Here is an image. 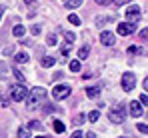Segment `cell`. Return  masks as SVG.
I'll list each match as a JSON object with an SVG mask.
<instances>
[{"label": "cell", "mask_w": 148, "mask_h": 138, "mask_svg": "<svg viewBox=\"0 0 148 138\" xmlns=\"http://www.w3.org/2000/svg\"><path fill=\"white\" fill-rule=\"evenodd\" d=\"M44 98H46V90H44L42 86H36V88L28 90V96H26V100H28V108H38L40 100H44Z\"/></svg>", "instance_id": "cell-1"}, {"label": "cell", "mask_w": 148, "mask_h": 138, "mask_svg": "<svg viewBox=\"0 0 148 138\" xmlns=\"http://www.w3.org/2000/svg\"><path fill=\"white\" fill-rule=\"evenodd\" d=\"M26 96H28V88H26L24 84L16 82V84L10 86V98L14 102H22V100H26Z\"/></svg>", "instance_id": "cell-2"}, {"label": "cell", "mask_w": 148, "mask_h": 138, "mask_svg": "<svg viewBox=\"0 0 148 138\" xmlns=\"http://www.w3.org/2000/svg\"><path fill=\"white\" fill-rule=\"evenodd\" d=\"M70 92H72V88L68 84H56L52 88V96H54V100H64L70 96Z\"/></svg>", "instance_id": "cell-3"}, {"label": "cell", "mask_w": 148, "mask_h": 138, "mask_svg": "<svg viewBox=\"0 0 148 138\" xmlns=\"http://www.w3.org/2000/svg\"><path fill=\"white\" fill-rule=\"evenodd\" d=\"M124 16H126V22L128 24H136L140 20V8H138V6H130V8L124 12Z\"/></svg>", "instance_id": "cell-4"}, {"label": "cell", "mask_w": 148, "mask_h": 138, "mask_svg": "<svg viewBox=\"0 0 148 138\" xmlns=\"http://www.w3.org/2000/svg\"><path fill=\"white\" fill-rule=\"evenodd\" d=\"M108 118H110V122H114V124H122L124 122V108H112L110 112H108Z\"/></svg>", "instance_id": "cell-5"}, {"label": "cell", "mask_w": 148, "mask_h": 138, "mask_svg": "<svg viewBox=\"0 0 148 138\" xmlns=\"http://www.w3.org/2000/svg\"><path fill=\"white\" fill-rule=\"evenodd\" d=\"M134 86H136V76L134 74H122V88L126 92H130V90H134Z\"/></svg>", "instance_id": "cell-6"}, {"label": "cell", "mask_w": 148, "mask_h": 138, "mask_svg": "<svg viewBox=\"0 0 148 138\" xmlns=\"http://www.w3.org/2000/svg\"><path fill=\"white\" fill-rule=\"evenodd\" d=\"M116 32H118L120 36H128V34L136 32V26H134V24H128V22H120L116 26Z\"/></svg>", "instance_id": "cell-7"}, {"label": "cell", "mask_w": 148, "mask_h": 138, "mask_svg": "<svg viewBox=\"0 0 148 138\" xmlns=\"http://www.w3.org/2000/svg\"><path fill=\"white\" fill-rule=\"evenodd\" d=\"M130 114L134 116V118H138V116H142V104L138 102V100H134V102H130Z\"/></svg>", "instance_id": "cell-8"}, {"label": "cell", "mask_w": 148, "mask_h": 138, "mask_svg": "<svg viewBox=\"0 0 148 138\" xmlns=\"http://www.w3.org/2000/svg\"><path fill=\"white\" fill-rule=\"evenodd\" d=\"M100 42L104 46H112L114 44V34H112V32H102V34H100Z\"/></svg>", "instance_id": "cell-9"}, {"label": "cell", "mask_w": 148, "mask_h": 138, "mask_svg": "<svg viewBox=\"0 0 148 138\" xmlns=\"http://www.w3.org/2000/svg\"><path fill=\"white\" fill-rule=\"evenodd\" d=\"M86 96H88V98L100 96V86H88V88H86Z\"/></svg>", "instance_id": "cell-10"}, {"label": "cell", "mask_w": 148, "mask_h": 138, "mask_svg": "<svg viewBox=\"0 0 148 138\" xmlns=\"http://www.w3.org/2000/svg\"><path fill=\"white\" fill-rule=\"evenodd\" d=\"M40 64H42L44 68H50V66L56 64V58H54V56H44V58L40 60Z\"/></svg>", "instance_id": "cell-11"}, {"label": "cell", "mask_w": 148, "mask_h": 138, "mask_svg": "<svg viewBox=\"0 0 148 138\" xmlns=\"http://www.w3.org/2000/svg\"><path fill=\"white\" fill-rule=\"evenodd\" d=\"M14 60H16L18 64H26V62H28V54H26V52H18V54L14 56Z\"/></svg>", "instance_id": "cell-12"}, {"label": "cell", "mask_w": 148, "mask_h": 138, "mask_svg": "<svg viewBox=\"0 0 148 138\" xmlns=\"http://www.w3.org/2000/svg\"><path fill=\"white\" fill-rule=\"evenodd\" d=\"M12 34H14L16 38H22V36H24V26H20V24L14 26V28H12Z\"/></svg>", "instance_id": "cell-13"}, {"label": "cell", "mask_w": 148, "mask_h": 138, "mask_svg": "<svg viewBox=\"0 0 148 138\" xmlns=\"http://www.w3.org/2000/svg\"><path fill=\"white\" fill-rule=\"evenodd\" d=\"M26 128H28V130H42V124H40L38 120H30Z\"/></svg>", "instance_id": "cell-14"}, {"label": "cell", "mask_w": 148, "mask_h": 138, "mask_svg": "<svg viewBox=\"0 0 148 138\" xmlns=\"http://www.w3.org/2000/svg\"><path fill=\"white\" fill-rule=\"evenodd\" d=\"M82 2H84V0H66L64 4H66V8H70V10H72V8H78Z\"/></svg>", "instance_id": "cell-15"}, {"label": "cell", "mask_w": 148, "mask_h": 138, "mask_svg": "<svg viewBox=\"0 0 148 138\" xmlns=\"http://www.w3.org/2000/svg\"><path fill=\"white\" fill-rule=\"evenodd\" d=\"M18 138H32L30 136V130H28L26 126H20V128H18Z\"/></svg>", "instance_id": "cell-16"}, {"label": "cell", "mask_w": 148, "mask_h": 138, "mask_svg": "<svg viewBox=\"0 0 148 138\" xmlns=\"http://www.w3.org/2000/svg\"><path fill=\"white\" fill-rule=\"evenodd\" d=\"M88 52H90V48H88V46H82V48L78 50V58H80V60L88 58Z\"/></svg>", "instance_id": "cell-17"}, {"label": "cell", "mask_w": 148, "mask_h": 138, "mask_svg": "<svg viewBox=\"0 0 148 138\" xmlns=\"http://www.w3.org/2000/svg\"><path fill=\"white\" fill-rule=\"evenodd\" d=\"M54 130L60 134V132H64V130H66V124H64V122H60V120H54Z\"/></svg>", "instance_id": "cell-18"}, {"label": "cell", "mask_w": 148, "mask_h": 138, "mask_svg": "<svg viewBox=\"0 0 148 138\" xmlns=\"http://www.w3.org/2000/svg\"><path fill=\"white\" fill-rule=\"evenodd\" d=\"M74 38H76V36H74V32H64V42H66L68 46L74 42Z\"/></svg>", "instance_id": "cell-19"}, {"label": "cell", "mask_w": 148, "mask_h": 138, "mask_svg": "<svg viewBox=\"0 0 148 138\" xmlns=\"http://www.w3.org/2000/svg\"><path fill=\"white\" fill-rule=\"evenodd\" d=\"M12 74L16 76V80H18L20 84H24V74H22V72H20L18 68H14V70H12Z\"/></svg>", "instance_id": "cell-20"}, {"label": "cell", "mask_w": 148, "mask_h": 138, "mask_svg": "<svg viewBox=\"0 0 148 138\" xmlns=\"http://www.w3.org/2000/svg\"><path fill=\"white\" fill-rule=\"evenodd\" d=\"M98 118H100V112H98V110H92V112L88 114V120H90V122H98Z\"/></svg>", "instance_id": "cell-21"}, {"label": "cell", "mask_w": 148, "mask_h": 138, "mask_svg": "<svg viewBox=\"0 0 148 138\" xmlns=\"http://www.w3.org/2000/svg\"><path fill=\"white\" fill-rule=\"evenodd\" d=\"M68 22L74 24V26H80V18H78L76 14H70V16H68Z\"/></svg>", "instance_id": "cell-22"}, {"label": "cell", "mask_w": 148, "mask_h": 138, "mask_svg": "<svg viewBox=\"0 0 148 138\" xmlns=\"http://www.w3.org/2000/svg\"><path fill=\"white\" fill-rule=\"evenodd\" d=\"M84 122V114H78V116H74V120H72V124L74 126H80Z\"/></svg>", "instance_id": "cell-23"}, {"label": "cell", "mask_w": 148, "mask_h": 138, "mask_svg": "<svg viewBox=\"0 0 148 138\" xmlns=\"http://www.w3.org/2000/svg\"><path fill=\"white\" fill-rule=\"evenodd\" d=\"M70 70H72V72H78V70H80V60H72V62H70Z\"/></svg>", "instance_id": "cell-24"}, {"label": "cell", "mask_w": 148, "mask_h": 138, "mask_svg": "<svg viewBox=\"0 0 148 138\" xmlns=\"http://www.w3.org/2000/svg\"><path fill=\"white\" fill-rule=\"evenodd\" d=\"M44 112H46V114H52V112H56V106H54V104H46Z\"/></svg>", "instance_id": "cell-25"}, {"label": "cell", "mask_w": 148, "mask_h": 138, "mask_svg": "<svg viewBox=\"0 0 148 138\" xmlns=\"http://www.w3.org/2000/svg\"><path fill=\"white\" fill-rule=\"evenodd\" d=\"M140 104H144V106H148V94L144 92V94H140V100H138Z\"/></svg>", "instance_id": "cell-26"}, {"label": "cell", "mask_w": 148, "mask_h": 138, "mask_svg": "<svg viewBox=\"0 0 148 138\" xmlns=\"http://www.w3.org/2000/svg\"><path fill=\"white\" fill-rule=\"evenodd\" d=\"M136 128H138V132H148V126H146V124H142V122H138Z\"/></svg>", "instance_id": "cell-27"}, {"label": "cell", "mask_w": 148, "mask_h": 138, "mask_svg": "<svg viewBox=\"0 0 148 138\" xmlns=\"http://www.w3.org/2000/svg\"><path fill=\"white\" fill-rule=\"evenodd\" d=\"M30 32H32V36H38L40 34V26H30Z\"/></svg>", "instance_id": "cell-28"}, {"label": "cell", "mask_w": 148, "mask_h": 138, "mask_svg": "<svg viewBox=\"0 0 148 138\" xmlns=\"http://www.w3.org/2000/svg\"><path fill=\"white\" fill-rule=\"evenodd\" d=\"M138 52H142V50L136 48V46H128V54H138Z\"/></svg>", "instance_id": "cell-29"}, {"label": "cell", "mask_w": 148, "mask_h": 138, "mask_svg": "<svg viewBox=\"0 0 148 138\" xmlns=\"http://www.w3.org/2000/svg\"><path fill=\"white\" fill-rule=\"evenodd\" d=\"M60 52H62V56H68V54H70V46H68V44H64Z\"/></svg>", "instance_id": "cell-30"}, {"label": "cell", "mask_w": 148, "mask_h": 138, "mask_svg": "<svg viewBox=\"0 0 148 138\" xmlns=\"http://www.w3.org/2000/svg\"><path fill=\"white\" fill-rule=\"evenodd\" d=\"M46 42H48L50 46H54V44H58V42H56V36H54V34H50L48 36V40H46Z\"/></svg>", "instance_id": "cell-31"}, {"label": "cell", "mask_w": 148, "mask_h": 138, "mask_svg": "<svg viewBox=\"0 0 148 138\" xmlns=\"http://www.w3.org/2000/svg\"><path fill=\"white\" fill-rule=\"evenodd\" d=\"M12 52H14V48H12V46H8V48H4V56H10Z\"/></svg>", "instance_id": "cell-32"}, {"label": "cell", "mask_w": 148, "mask_h": 138, "mask_svg": "<svg viewBox=\"0 0 148 138\" xmlns=\"http://www.w3.org/2000/svg\"><path fill=\"white\" fill-rule=\"evenodd\" d=\"M0 106H8V98H4V96H0Z\"/></svg>", "instance_id": "cell-33"}, {"label": "cell", "mask_w": 148, "mask_h": 138, "mask_svg": "<svg viewBox=\"0 0 148 138\" xmlns=\"http://www.w3.org/2000/svg\"><path fill=\"white\" fill-rule=\"evenodd\" d=\"M70 138H84V136H82V132H80V130H76V132H74Z\"/></svg>", "instance_id": "cell-34"}, {"label": "cell", "mask_w": 148, "mask_h": 138, "mask_svg": "<svg viewBox=\"0 0 148 138\" xmlns=\"http://www.w3.org/2000/svg\"><path fill=\"white\" fill-rule=\"evenodd\" d=\"M140 38L146 40V38H148V30H142V32H140Z\"/></svg>", "instance_id": "cell-35"}, {"label": "cell", "mask_w": 148, "mask_h": 138, "mask_svg": "<svg viewBox=\"0 0 148 138\" xmlns=\"http://www.w3.org/2000/svg\"><path fill=\"white\" fill-rule=\"evenodd\" d=\"M84 138H96V134H94V132H86V134H84Z\"/></svg>", "instance_id": "cell-36"}, {"label": "cell", "mask_w": 148, "mask_h": 138, "mask_svg": "<svg viewBox=\"0 0 148 138\" xmlns=\"http://www.w3.org/2000/svg\"><path fill=\"white\" fill-rule=\"evenodd\" d=\"M126 2H130V0H114V4H126Z\"/></svg>", "instance_id": "cell-37"}, {"label": "cell", "mask_w": 148, "mask_h": 138, "mask_svg": "<svg viewBox=\"0 0 148 138\" xmlns=\"http://www.w3.org/2000/svg\"><path fill=\"white\" fill-rule=\"evenodd\" d=\"M98 4H108V2H112V0H96Z\"/></svg>", "instance_id": "cell-38"}, {"label": "cell", "mask_w": 148, "mask_h": 138, "mask_svg": "<svg viewBox=\"0 0 148 138\" xmlns=\"http://www.w3.org/2000/svg\"><path fill=\"white\" fill-rule=\"evenodd\" d=\"M26 4H28V6H30V4H34V0H26Z\"/></svg>", "instance_id": "cell-39"}, {"label": "cell", "mask_w": 148, "mask_h": 138, "mask_svg": "<svg viewBox=\"0 0 148 138\" xmlns=\"http://www.w3.org/2000/svg\"><path fill=\"white\" fill-rule=\"evenodd\" d=\"M0 18H2V8H0Z\"/></svg>", "instance_id": "cell-40"}, {"label": "cell", "mask_w": 148, "mask_h": 138, "mask_svg": "<svg viewBox=\"0 0 148 138\" xmlns=\"http://www.w3.org/2000/svg\"><path fill=\"white\" fill-rule=\"evenodd\" d=\"M38 138H44V136H38Z\"/></svg>", "instance_id": "cell-41"}, {"label": "cell", "mask_w": 148, "mask_h": 138, "mask_svg": "<svg viewBox=\"0 0 148 138\" xmlns=\"http://www.w3.org/2000/svg\"><path fill=\"white\" fill-rule=\"evenodd\" d=\"M120 138H126V136H120Z\"/></svg>", "instance_id": "cell-42"}, {"label": "cell", "mask_w": 148, "mask_h": 138, "mask_svg": "<svg viewBox=\"0 0 148 138\" xmlns=\"http://www.w3.org/2000/svg\"><path fill=\"white\" fill-rule=\"evenodd\" d=\"M62 2H66V0H62Z\"/></svg>", "instance_id": "cell-43"}]
</instances>
